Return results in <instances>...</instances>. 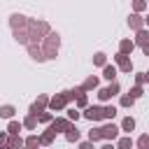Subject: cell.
I'll return each instance as SVG.
<instances>
[{"label": "cell", "mask_w": 149, "mask_h": 149, "mask_svg": "<svg viewBox=\"0 0 149 149\" xmlns=\"http://www.w3.org/2000/svg\"><path fill=\"white\" fill-rule=\"evenodd\" d=\"M105 77H107V79H112V77H114V68H112V65H107V68H105Z\"/></svg>", "instance_id": "30bf717a"}, {"label": "cell", "mask_w": 149, "mask_h": 149, "mask_svg": "<svg viewBox=\"0 0 149 149\" xmlns=\"http://www.w3.org/2000/svg\"><path fill=\"white\" fill-rule=\"evenodd\" d=\"M130 49H133L130 42H123V44H121V51H130Z\"/></svg>", "instance_id": "5bb4252c"}, {"label": "cell", "mask_w": 149, "mask_h": 149, "mask_svg": "<svg viewBox=\"0 0 149 149\" xmlns=\"http://www.w3.org/2000/svg\"><path fill=\"white\" fill-rule=\"evenodd\" d=\"M140 147L142 149H149V135H142L140 137Z\"/></svg>", "instance_id": "ba28073f"}, {"label": "cell", "mask_w": 149, "mask_h": 149, "mask_svg": "<svg viewBox=\"0 0 149 149\" xmlns=\"http://www.w3.org/2000/svg\"><path fill=\"white\" fill-rule=\"evenodd\" d=\"M77 137H79V133H77L74 128H70V130H68V140H77Z\"/></svg>", "instance_id": "8fae6325"}, {"label": "cell", "mask_w": 149, "mask_h": 149, "mask_svg": "<svg viewBox=\"0 0 149 149\" xmlns=\"http://www.w3.org/2000/svg\"><path fill=\"white\" fill-rule=\"evenodd\" d=\"M130 26L133 28H140V16H130Z\"/></svg>", "instance_id": "7c38bea8"}, {"label": "cell", "mask_w": 149, "mask_h": 149, "mask_svg": "<svg viewBox=\"0 0 149 149\" xmlns=\"http://www.w3.org/2000/svg\"><path fill=\"white\" fill-rule=\"evenodd\" d=\"M144 51H147V54H149V47H144Z\"/></svg>", "instance_id": "ac0fdd59"}, {"label": "cell", "mask_w": 149, "mask_h": 149, "mask_svg": "<svg viewBox=\"0 0 149 149\" xmlns=\"http://www.w3.org/2000/svg\"><path fill=\"white\" fill-rule=\"evenodd\" d=\"M98 133H100V137H112V140H114L116 133H119V128H116V126H105V128H100Z\"/></svg>", "instance_id": "7a4b0ae2"}, {"label": "cell", "mask_w": 149, "mask_h": 149, "mask_svg": "<svg viewBox=\"0 0 149 149\" xmlns=\"http://www.w3.org/2000/svg\"><path fill=\"white\" fill-rule=\"evenodd\" d=\"M9 133H19V123H9Z\"/></svg>", "instance_id": "9a60e30c"}, {"label": "cell", "mask_w": 149, "mask_h": 149, "mask_svg": "<svg viewBox=\"0 0 149 149\" xmlns=\"http://www.w3.org/2000/svg\"><path fill=\"white\" fill-rule=\"evenodd\" d=\"M56 49H58V35H49V42H47V58H54V56H56Z\"/></svg>", "instance_id": "6da1fadb"}, {"label": "cell", "mask_w": 149, "mask_h": 149, "mask_svg": "<svg viewBox=\"0 0 149 149\" xmlns=\"http://www.w3.org/2000/svg\"><path fill=\"white\" fill-rule=\"evenodd\" d=\"M147 21H149V19H147Z\"/></svg>", "instance_id": "d6986e66"}, {"label": "cell", "mask_w": 149, "mask_h": 149, "mask_svg": "<svg viewBox=\"0 0 149 149\" xmlns=\"http://www.w3.org/2000/svg\"><path fill=\"white\" fill-rule=\"evenodd\" d=\"M116 58H119V63H121L123 70H130V61H126V56H116Z\"/></svg>", "instance_id": "8992f818"}, {"label": "cell", "mask_w": 149, "mask_h": 149, "mask_svg": "<svg viewBox=\"0 0 149 149\" xmlns=\"http://www.w3.org/2000/svg\"><path fill=\"white\" fill-rule=\"evenodd\" d=\"M102 149H112V144H105V147H102Z\"/></svg>", "instance_id": "e0dca14e"}, {"label": "cell", "mask_w": 149, "mask_h": 149, "mask_svg": "<svg viewBox=\"0 0 149 149\" xmlns=\"http://www.w3.org/2000/svg\"><path fill=\"white\" fill-rule=\"evenodd\" d=\"M119 147H121V149H128V147H130V140H128V137H123V140L119 142Z\"/></svg>", "instance_id": "4fadbf2b"}, {"label": "cell", "mask_w": 149, "mask_h": 149, "mask_svg": "<svg viewBox=\"0 0 149 149\" xmlns=\"http://www.w3.org/2000/svg\"><path fill=\"white\" fill-rule=\"evenodd\" d=\"M133 126H135V121H133L130 116H128V119H123V128H126V130H133Z\"/></svg>", "instance_id": "52a82bcc"}, {"label": "cell", "mask_w": 149, "mask_h": 149, "mask_svg": "<svg viewBox=\"0 0 149 149\" xmlns=\"http://www.w3.org/2000/svg\"><path fill=\"white\" fill-rule=\"evenodd\" d=\"M81 149H93V147L91 144H81Z\"/></svg>", "instance_id": "2e32d148"}, {"label": "cell", "mask_w": 149, "mask_h": 149, "mask_svg": "<svg viewBox=\"0 0 149 149\" xmlns=\"http://www.w3.org/2000/svg\"><path fill=\"white\" fill-rule=\"evenodd\" d=\"M102 116H105V109H100V107H91L86 112V119H102Z\"/></svg>", "instance_id": "3957f363"}, {"label": "cell", "mask_w": 149, "mask_h": 149, "mask_svg": "<svg viewBox=\"0 0 149 149\" xmlns=\"http://www.w3.org/2000/svg\"><path fill=\"white\" fill-rule=\"evenodd\" d=\"M116 91H119V86H116V84H112L109 88H105V91H100V98H102V100H107V98H109V95H114Z\"/></svg>", "instance_id": "277c9868"}, {"label": "cell", "mask_w": 149, "mask_h": 149, "mask_svg": "<svg viewBox=\"0 0 149 149\" xmlns=\"http://www.w3.org/2000/svg\"><path fill=\"white\" fill-rule=\"evenodd\" d=\"M12 114H14V107H9V105L0 107V116H12Z\"/></svg>", "instance_id": "5b68a950"}, {"label": "cell", "mask_w": 149, "mask_h": 149, "mask_svg": "<svg viewBox=\"0 0 149 149\" xmlns=\"http://www.w3.org/2000/svg\"><path fill=\"white\" fill-rule=\"evenodd\" d=\"M147 37H149V35H147L144 30H140V35H137V42H140V44H144V42H147Z\"/></svg>", "instance_id": "9c48e42d"}]
</instances>
